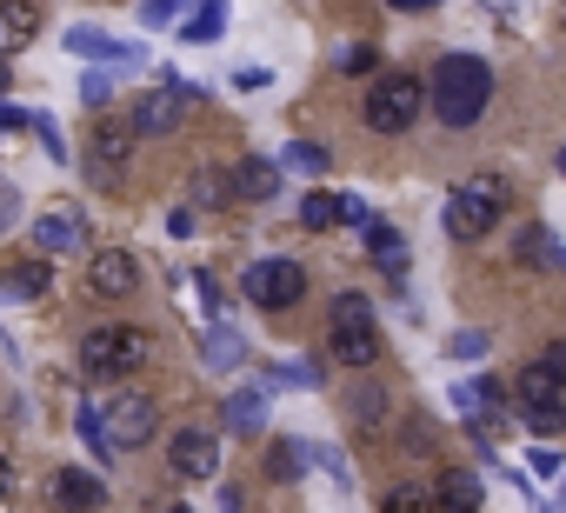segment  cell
<instances>
[{
  "label": "cell",
  "instance_id": "7c38bea8",
  "mask_svg": "<svg viewBox=\"0 0 566 513\" xmlns=\"http://www.w3.org/2000/svg\"><path fill=\"white\" fill-rule=\"evenodd\" d=\"M87 287L101 301H127V294H140V261L120 253V247H101L94 261H87Z\"/></svg>",
  "mask_w": 566,
  "mask_h": 513
},
{
  "label": "cell",
  "instance_id": "7dc6e473",
  "mask_svg": "<svg viewBox=\"0 0 566 513\" xmlns=\"http://www.w3.org/2000/svg\"><path fill=\"white\" fill-rule=\"evenodd\" d=\"M559 174H566V147H559Z\"/></svg>",
  "mask_w": 566,
  "mask_h": 513
},
{
  "label": "cell",
  "instance_id": "f1b7e54d",
  "mask_svg": "<svg viewBox=\"0 0 566 513\" xmlns=\"http://www.w3.org/2000/svg\"><path fill=\"white\" fill-rule=\"evenodd\" d=\"M433 506H440V500H433V493H420V486H394V493H387V506H380V513H433Z\"/></svg>",
  "mask_w": 566,
  "mask_h": 513
},
{
  "label": "cell",
  "instance_id": "8d00e7d4",
  "mask_svg": "<svg viewBox=\"0 0 566 513\" xmlns=\"http://www.w3.org/2000/svg\"><path fill=\"white\" fill-rule=\"evenodd\" d=\"M14 213H21V193H14L8 180H0V233H8V227H14Z\"/></svg>",
  "mask_w": 566,
  "mask_h": 513
},
{
  "label": "cell",
  "instance_id": "5bb4252c",
  "mask_svg": "<svg viewBox=\"0 0 566 513\" xmlns=\"http://www.w3.org/2000/svg\"><path fill=\"white\" fill-rule=\"evenodd\" d=\"M34 34H41L34 0H0V61L21 54V48H34Z\"/></svg>",
  "mask_w": 566,
  "mask_h": 513
},
{
  "label": "cell",
  "instance_id": "8fae6325",
  "mask_svg": "<svg viewBox=\"0 0 566 513\" xmlns=\"http://www.w3.org/2000/svg\"><path fill=\"white\" fill-rule=\"evenodd\" d=\"M167 467H174L180 480H213V473H220V440H213L207 427H180V433L167 440Z\"/></svg>",
  "mask_w": 566,
  "mask_h": 513
},
{
  "label": "cell",
  "instance_id": "836d02e7",
  "mask_svg": "<svg viewBox=\"0 0 566 513\" xmlns=\"http://www.w3.org/2000/svg\"><path fill=\"white\" fill-rule=\"evenodd\" d=\"M107 94H114L107 74H87V81H81V101H87V107H107Z\"/></svg>",
  "mask_w": 566,
  "mask_h": 513
},
{
  "label": "cell",
  "instance_id": "ee69618b",
  "mask_svg": "<svg viewBox=\"0 0 566 513\" xmlns=\"http://www.w3.org/2000/svg\"><path fill=\"white\" fill-rule=\"evenodd\" d=\"M8 486H14V473H8V460H0V493H8Z\"/></svg>",
  "mask_w": 566,
  "mask_h": 513
},
{
  "label": "cell",
  "instance_id": "f6af8a7d",
  "mask_svg": "<svg viewBox=\"0 0 566 513\" xmlns=\"http://www.w3.org/2000/svg\"><path fill=\"white\" fill-rule=\"evenodd\" d=\"M0 94H8V61H0Z\"/></svg>",
  "mask_w": 566,
  "mask_h": 513
},
{
  "label": "cell",
  "instance_id": "ffe728a7",
  "mask_svg": "<svg viewBox=\"0 0 566 513\" xmlns=\"http://www.w3.org/2000/svg\"><path fill=\"white\" fill-rule=\"evenodd\" d=\"M220 34H227V0H200V8L187 14V28H180V41H200V48L220 41Z\"/></svg>",
  "mask_w": 566,
  "mask_h": 513
},
{
  "label": "cell",
  "instance_id": "d6a6232c",
  "mask_svg": "<svg viewBox=\"0 0 566 513\" xmlns=\"http://www.w3.org/2000/svg\"><path fill=\"white\" fill-rule=\"evenodd\" d=\"M180 8H187V0H140V21H147V28H160V21H174Z\"/></svg>",
  "mask_w": 566,
  "mask_h": 513
},
{
  "label": "cell",
  "instance_id": "f907efd6",
  "mask_svg": "<svg viewBox=\"0 0 566 513\" xmlns=\"http://www.w3.org/2000/svg\"><path fill=\"white\" fill-rule=\"evenodd\" d=\"M559 506H566V500H559Z\"/></svg>",
  "mask_w": 566,
  "mask_h": 513
},
{
  "label": "cell",
  "instance_id": "3957f363",
  "mask_svg": "<svg viewBox=\"0 0 566 513\" xmlns=\"http://www.w3.org/2000/svg\"><path fill=\"white\" fill-rule=\"evenodd\" d=\"M500 213H506V187H500L493 174H473V180L453 187V200H447V233H453V240H486V233L500 227Z\"/></svg>",
  "mask_w": 566,
  "mask_h": 513
},
{
  "label": "cell",
  "instance_id": "681fc988",
  "mask_svg": "<svg viewBox=\"0 0 566 513\" xmlns=\"http://www.w3.org/2000/svg\"><path fill=\"white\" fill-rule=\"evenodd\" d=\"M559 21H566V8H559Z\"/></svg>",
  "mask_w": 566,
  "mask_h": 513
},
{
  "label": "cell",
  "instance_id": "60d3db41",
  "mask_svg": "<svg viewBox=\"0 0 566 513\" xmlns=\"http://www.w3.org/2000/svg\"><path fill=\"white\" fill-rule=\"evenodd\" d=\"M340 220H347V227H374V220H367V207H360V200H354V193H347V200H340Z\"/></svg>",
  "mask_w": 566,
  "mask_h": 513
},
{
  "label": "cell",
  "instance_id": "44dd1931",
  "mask_svg": "<svg viewBox=\"0 0 566 513\" xmlns=\"http://www.w3.org/2000/svg\"><path fill=\"white\" fill-rule=\"evenodd\" d=\"M240 354H247V347H240V334H233V327H207V341H200V360H207L213 374L240 367Z\"/></svg>",
  "mask_w": 566,
  "mask_h": 513
},
{
  "label": "cell",
  "instance_id": "9a60e30c",
  "mask_svg": "<svg viewBox=\"0 0 566 513\" xmlns=\"http://www.w3.org/2000/svg\"><path fill=\"white\" fill-rule=\"evenodd\" d=\"M433 500H440V513H480L486 486H480V473H467V467H447V473L433 480Z\"/></svg>",
  "mask_w": 566,
  "mask_h": 513
},
{
  "label": "cell",
  "instance_id": "ac0fdd59",
  "mask_svg": "<svg viewBox=\"0 0 566 513\" xmlns=\"http://www.w3.org/2000/svg\"><path fill=\"white\" fill-rule=\"evenodd\" d=\"M280 193V167L273 160H240L233 167V200H273Z\"/></svg>",
  "mask_w": 566,
  "mask_h": 513
},
{
  "label": "cell",
  "instance_id": "277c9868",
  "mask_svg": "<svg viewBox=\"0 0 566 513\" xmlns=\"http://www.w3.org/2000/svg\"><path fill=\"white\" fill-rule=\"evenodd\" d=\"M420 107H427V87L413 81V74H380L374 87H367V127L374 134H407L413 121H420Z\"/></svg>",
  "mask_w": 566,
  "mask_h": 513
},
{
  "label": "cell",
  "instance_id": "2e32d148",
  "mask_svg": "<svg viewBox=\"0 0 566 513\" xmlns=\"http://www.w3.org/2000/svg\"><path fill=\"white\" fill-rule=\"evenodd\" d=\"M54 287V274H48V261H14V268H0V301H14V307H28V301H41Z\"/></svg>",
  "mask_w": 566,
  "mask_h": 513
},
{
  "label": "cell",
  "instance_id": "9c48e42d",
  "mask_svg": "<svg viewBox=\"0 0 566 513\" xmlns=\"http://www.w3.org/2000/svg\"><path fill=\"white\" fill-rule=\"evenodd\" d=\"M240 294H247L253 307L280 314V307H294V301L307 294V274H301V261H253L247 281H240Z\"/></svg>",
  "mask_w": 566,
  "mask_h": 513
},
{
  "label": "cell",
  "instance_id": "5b68a950",
  "mask_svg": "<svg viewBox=\"0 0 566 513\" xmlns=\"http://www.w3.org/2000/svg\"><path fill=\"white\" fill-rule=\"evenodd\" d=\"M140 360H147V334H140V327H94V334L81 341L87 380H127Z\"/></svg>",
  "mask_w": 566,
  "mask_h": 513
},
{
  "label": "cell",
  "instance_id": "e0dca14e",
  "mask_svg": "<svg viewBox=\"0 0 566 513\" xmlns=\"http://www.w3.org/2000/svg\"><path fill=\"white\" fill-rule=\"evenodd\" d=\"M513 253H520V268H566L559 233H553V227H539V220H533V227H520V247H513Z\"/></svg>",
  "mask_w": 566,
  "mask_h": 513
},
{
  "label": "cell",
  "instance_id": "d4e9b609",
  "mask_svg": "<svg viewBox=\"0 0 566 513\" xmlns=\"http://www.w3.org/2000/svg\"><path fill=\"white\" fill-rule=\"evenodd\" d=\"M520 420L533 427V440H553V433H566V407L553 400V407H520Z\"/></svg>",
  "mask_w": 566,
  "mask_h": 513
},
{
  "label": "cell",
  "instance_id": "1f68e13d",
  "mask_svg": "<svg viewBox=\"0 0 566 513\" xmlns=\"http://www.w3.org/2000/svg\"><path fill=\"white\" fill-rule=\"evenodd\" d=\"M354 413H360V427H380V420H387V394L360 387V394H354Z\"/></svg>",
  "mask_w": 566,
  "mask_h": 513
},
{
  "label": "cell",
  "instance_id": "30bf717a",
  "mask_svg": "<svg viewBox=\"0 0 566 513\" xmlns=\"http://www.w3.org/2000/svg\"><path fill=\"white\" fill-rule=\"evenodd\" d=\"M34 247H41V253H81V247H87V213H81L74 200L41 207V213H34Z\"/></svg>",
  "mask_w": 566,
  "mask_h": 513
},
{
  "label": "cell",
  "instance_id": "8992f818",
  "mask_svg": "<svg viewBox=\"0 0 566 513\" xmlns=\"http://www.w3.org/2000/svg\"><path fill=\"white\" fill-rule=\"evenodd\" d=\"M193 101H200V87H193V81L160 74V87H147V94L134 101V121H127V127H134L140 140H147V134H174V127H180V114H187Z\"/></svg>",
  "mask_w": 566,
  "mask_h": 513
},
{
  "label": "cell",
  "instance_id": "e575fe53",
  "mask_svg": "<svg viewBox=\"0 0 566 513\" xmlns=\"http://www.w3.org/2000/svg\"><path fill=\"white\" fill-rule=\"evenodd\" d=\"M526 467H533V473H539V480H553V473H559V467H566V460H559V453H553V447H533V453H526Z\"/></svg>",
  "mask_w": 566,
  "mask_h": 513
},
{
  "label": "cell",
  "instance_id": "c3c4849f",
  "mask_svg": "<svg viewBox=\"0 0 566 513\" xmlns=\"http://www.w3.org/2000/svg\"><path fill=\"white\" fill-rule=\"evenodd\" d=\"M167 513H187V506H167Z\"/></svg>",
  "mask_w": 566,
  "mask_h": 513
},
{
  "label": "cell",
  "instance_id": "52a82bcc",
  "mask_svg": "<svg viewBox=\"0 0 566 513\" xmlns=\"http://www.w3.org/2000/svg\"><path fill=\"white\" fill-rule=\"evenodd\" d=\"M134 147H140V134H134V127L101 121V127L87 134V180H94V187H120V180H127V167H134Z\"/></svg>",
  "mask_w": 566,
  "mask_h": 513
},
{
  "label": "cell",
  "instance_id": "d590c367",
  "mask_svg": "<svg viewBox=\"0 0 566 513\" xmlns=\"http://www.w3.org/2000/svg\"><path fill=\"white\" fill-rule=\"evenodd\" d=\"M539 367H546V374H553V380L566 387V341H553V347H539Z\"/></svg>",
  "mask_w": 566,
  "mask_h": 513
},
{
  "label": "cell",
  "instance_id": "b9f144b4",
  "mask_svg": "<svg viewBox=\"0 0 566 513\" xmlns=\"http://www.w3.org/2000/svg\"><path fill=\"white\" fill-rule=\"evenodd\" d=\"M8 127H28V114H21V107H8V101H0V134H8Z\"/></svg>",
  "mask_w": 566,
  "mask_h": 513
},
{
  "label": "cell",
  "instance_id": "f35d334b",
  "mask_svg": "<svg viewBox=\"0 0 566 513\" xmlns=\"http://www.w3.org/2000/svg\"><path fill=\"white\" fill-rule=\"evenodd\" d=\"M34 134H41V147H48V154H54V160H61V154H67V147H61V134H54V121H48V114H41V121H34Z\"/></svg>",
  "mask_w": 566,
  "mask_h": 513
},
{
  "label": "cell",
  "instance_id": "4fadbf2b",
  "mask_svg": "<svg viewBox=\"0 0 566 513\" xmlns=\"http://www.w3.org/2000/svg\"><path fill=\"white\" fill-rule=\"evenodd\" d=\"M54 506L61 513H94V506H107V486L94 473H81V467H61L54 473Z\"/></svg>",
  "mask_w": 566,
  "mask_h": 513
},
{
  "label": "cell",
  "instance_id": "6da1fadb",
  "mask_svg": "<svg viewBox=\"0 0 566 513\" xmlns=\"http://www.w3.org/2000/svg\"><path fill=\"white\" fill-rule=\"evenodd\" d=\"M493 101V67L480 54H447L433 67V114L440 127H473Z\"/></svg>",
  "mask_w": 566,
  "mask_h": 513
},
{
  "label": "cell",
  "instance_id": "d6986e66",
  "mask_svg": "<svg viewBox=\"0 0 566 513\" xmlns=\"http://www.w3.org/2000/svg\"><path fill=\"white\" fill-rule=\"evenodd\" d=\"M367 253H374V261H380L394 281L407 274V240H400L394 227H380V220H374V227H367Z\"/></svg>",
  "mask_w": 566,
  "mask_h": 513
},
{
  "label": "cell",
  "instance_id": "ab89813d",
  "mask_svg": "<svg viewBox=\"0 0 566 513\" xmlns=\"http://www.w3.org/2000/svg\"><path fill=\"white\" fill-rule=\"evenodd\" d=\"M340 67H347V74H367V67H374V54H367V48H347V54H340Z\"/></svg>",
  "mask_w": 566,
  "mask_h": 513
},
{
  "label": "cell",
  "instance_id": "603a6c76",
  "mask_svg": "<svg viewBox=\"0 0 566 513\" xmlns=\"http://www.w3.org/2000/svg\"><path fill=\"white\" fill-rule=\"evenodd\" d=\"M553 400H559V380L533 360V367L520 374V407H553Z\"/></svg>",
  "mask_w": 566,
  "mask_h": 513
},
{
  "label": "cell",
  "instance_id": "bcb514c9",
  "mask_svg": "<svg viewBox=\"0 0 566 513\" xmlns=\"http://www.w3.org/2000/svg\"><path fill=\"white\" fill-rule=\"evenodd\" d=\"M480 8H513V0H480Z\"/></svg>",
  "mask_w": 566,
  "mask_h": 513
},
{
  "label": "cell",
  "instance_id": "4dcf8cb0",
  "mask_svg": "<svg viewBox=\"0 0 566 513\" xmlns=\"http://www.w3.org/2000/svg\"><path fill=\"white\" fill-rule=\"evenodd\" d=\"M287 167H301V174H327V154H321L314 140H294V147H287Z\"/></svg>",
  "mask_w": 566,
  "mask_h": 513
},
{
  "label": "cell",
  "instance_id": "7402d4cb",
  "mask_svg": "<svg viewBox=\"0 0 566 513\" xmlns=\"http://www.w3.org/2000/svg\"><path fill=\"white\" fill-rule=\"evenodd\" d=\"M260 420H266V394H260V387L227 394V427H233V433H253Z\"/></svg>",
  "mask_w": 566,
  "mask_h": 513
},
{
  "label": "cell",
  "instance_id": "f546056e",
  "mask_svg": "<svg viewBox=\"0 0 566 513\" xmlns=\"http://www.w3.org/2000/svg\"><path fill=\"white\" fill-rule=\"evenodd\" d=\"M447 354H453V360H486V334H480V327H460V334L447 341Z\"/></svg>",
  "mask_w": 566,
  "mask_h": 513
},
{
  "label": "cell",
  "instance_id": "484cf974",
  "mask_svg": "<svg viewBox=\"0 0 566 513\" xmlns=\"http://www.w3.org/2000/svg\"><path fill=\"white\" fill-rule=\"evenodd\" d=\"M67 54H81V61H87V54H107V61H134L127 48H114V41H101V34H87V28H74V34H67Z\"/></svg>",
  "mask_w": 566,
  "mask_h": 513
},
{
  "label": "cell",
  "instance_id": "4316f807",
  "mask_svg": "<svg viewBox=\"0 0 566 513\" xmlns=\"http://www.w3.org/2000/svg\"><path fill=\"white\" fill-rule=\"evenodd\" d=\"M193 200L200 207H227L233 200V174H193Z\"/></svg>",
  "mask_w": 566,
  "mask_h": 513
},
{
  "label": "cell",
  "instance_id": "ba28073f",
  "mask_svg": "<svg viewBox=\"0 0 566 513\" xmlns=\"http://www.w3.org/2000/svg\"><path fill=\"white\" fill-rule=\"evenodd\" d=\"M101 427H107V447L127 453V447H147V440H154L160 407H154L147 394H114V400H101Z\"/></svg>",
  "mask_w": 566,
  "mask_h": 513
},
{
  "label": "cell",
  "instance_id": "7a4b0ae2",
  "mask_svg": "<svg viewBox=\"0 0 566 513\" xmlns=\"http://www.w3.org/2000/svg\"><path fill=\"white\" fill-rule=\"evenodd\" d=\"M327 347H334L340 367H374V360H380V327H374V301H367V294H340V301H334Z\"/></svg>",
  "mask_w": 566,
  "mask_h": 513
},
{
  "label": "cell",
  "instance_id": "74e56055",
  "mask_svg": "<svg viewBox=\"0 0 566 513\" xmlns=\"http://www.w3.org/2000/svg\"><path fill=\"white\" fill-rule=\"evenodd\" d=\"M266 81H273V74H266V67H240V74H233V87H240V94H260V87H266Z\"/></svg>",
  "mask_w": 566,
  "mask_h": 513
},
{
  "label": "cell",
  "instance_id": "cb8c5ba5",
  "mask_svg": "<svg viewBox=\"0 0 566 513\" xmlns=\"http://www.w3.org/2000/svg\"><path fill=\"white\" fill-rule=\"evenodd\" d=\"M307 453H314V447H301V440H273V453H266V473H273V480H294V473L307 467Z\"/></svg>",
  "mask_w": 566,
  "mask_h": 513
},
{
  "label": "cell",
  "instance_id": "83f0119b",
  "mask_svg": "<svg viewBox=\"0 0 566 513\" xmlns=\"http://www.w3.org/2000/svg\"><path fill=\"white\" fill-rule=\"evenodd\" d=\"M301 220H307L314 233H327V227L340 220V200H334V193H307V200H301Z\"/></svg>",
  "mask_w": 566,
  "mask_h": 513
},
{
  "label": "cell",
  "instance_id": "7bdbcfd3",
  "mask_svg": "<svg viewBox=\"0 0 566 513\" xmlns=\"http://www.w3.org/2000/svg\"><path fill=\"white\" fill-rule=\"evenodd\" d=\"M387 8H400V14H420V8H433V0H387Z\"/></svg>",
  "mask_w": 566,
  "mask_h": 513
}]
</instances>
